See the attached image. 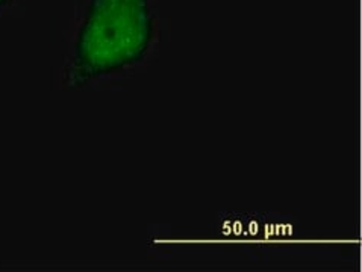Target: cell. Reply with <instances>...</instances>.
Returning <instances> with one entry per match:
<instances>
[{
  "instance_id": "cell-1",
  "label": "cell",
  "mask_w": 362,
  "mask_h": 272,
  "mask_svg": "<svg viewBox=\"0 0 362 272\" xmlns=\"http://www.w3.org/2000/svg\"><path fill=\"white\" fill-rule=\"evenodd\" d=\"M153 30L148 0H90L74 46V82L136 64L151 47Z\"/></svg>"
},
{
  "instance_id": "cell-2",
  "label": "cell",
  "mask_w": 362,
  "mask_h": 272,
  "mask_svg": "<svg viewBox=\"0 0 362 272\" xmlns=\"http://www.w3.org/2000/svg\"><path fill=\"white\" fill-rule=\"evenodd\" d=\"M218 242L230 245H273L274 240L285 244L296 233L291 219L270 215H228L217 219Z\"/></svg>"
},
{
  "instance_id": "cell-3",
  "label": "cell",
  "mask_w": 362,
  "mask_h": 272,
  "mask_svg": "<svg viewBox=\"0 0 362 272\" xmlns=\"http://www.w3.org/2000/svg\"><path fill=\"white\" fill-rule=\"evenodd\" d=\"M6 2H8V0H0V8H2Z\"/></svg>"
}]
</instances>
